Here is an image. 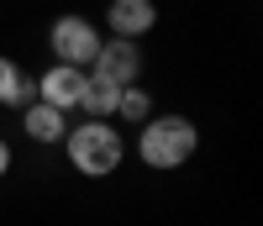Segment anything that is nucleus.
Returning a JSON list of instances; mask_svg holds the SVG:
<instances>
[{
  "label": "nucleus",
  "instance_id": "obj_10",
  "mask_svg": "<svg viewBox=\"0 0 263 226\" xmlns=\"http://www.w3.org/2000/svg\"><path fill=\"white\" fill-rule=\"evenodd\" d=\"M37 100V79H27V74H21L16 84H11V95H6V105L11 110H21V105H32Z\"/></svg>",
  "mask_w": 263,
  "mask_h": 226
},
{
  "label": "nucleus",
  "instance_id": "obj_6",
  "mask_svg": "<svg viewBox=\"0 0 263 226\" xmlns=\"http://www.w3.org/2000/svg\"><path fill=\"white\" fill-rule=\"evenodd\" d=\"M116 37H142L153 32V21H158V6L153 0H111V11H105Z\"/></svg>",
  "mask_w": 263,
  "mask_h": 226
},
{
  "label": "nucleus",
  "instance_id": "obj_4",
  "mask_svg": "<svg viewBox=\"0 0 263 226\" xmlns=\"http://www.w3.org/2000/svg\"><path fill=\"white\" fill-rule=\"evenodd\" d=\"M84 69H74V63H53L48 74L37 79V100H48V105H58L63 116L69 110H79V95H84Z\"/></svg>",
  "mask_w": 263,
  "mask_h": 226
},
{
  "label": "nucleus",
  "instance_id": "obj_1",
  "mask_svg": "<svg viewBox=\"0 0 263 226\" xmlns=\"http://www.w3.org/2000/svg\"><path fill=\"white\" fill-rule=\"evenodd\" d=\"M195 147H200V131H195L190 116H147L142 121L137 153L147 168H179V163H190Z\"/></svg>",
  "mask_w": 263,
  "mask_h": 226
},
{
  "label": "nucleus",
  "instance_id": "obj_7",
  "mask_svg": "<svg viewBox=\"0 0 263 226\" xmlns=\"http://www.w3.org/2000/svg\"><path fill=\"white\" fill-rule=\"evenodd\" d=\"M21 126H27V137H32V142H42V147H48V142H63V131H69V126H63V110H58V105H48V100L21 105Z\"/></svg>",
  "mask_w": 263,
  "mask_h": 226
},
{
  "label": "nucleus",
  "instance_id": "obj_9",
  "mask_svg": "<svg viewBox=\"0 0 263 226\" xmlns=\"http://www.w3.org/2000/svg\"><path fill=\"white\" fill-rule=\"evenodd\" d=\"M147 110H153V95H147V89L137 84V79H132V84H121V100H116V116H126V121H147Z\"/></svg>",
  "mask_w": 263,
  "mask_h": 226
},
{
  "label": "nucleus",
  "instance_id": "obj_3",
  "mask_svg": "<svg viewBox=\"0 0 263 226\" xmlns=\"http://www.w3.org/2000/svg\"><path fill=\"white\" fill-rule=\"evenodd\" d=\"M48 48H53L58 63L84 69V63H95V53H100V32H95V21H84V16H58L48 27Z\"/></svg>",
  "mask_w": 263,
  "mask_h": 226
},
{
  "label": "nucleus",
  "instance_id": "obj_11",
  "mask_svg": "<svg viewBox=\"0 0 263 226\" xmlns=\"http://www.w3.org/2000/svg\"><path fill=\"white\" fill-rule=\"evenodd\" d=\"M21 79V69H16V63L11 58H0V105H6V95H11V84Z\"/></svg>",
  "mask_w": 263,
  "mask_h": 226
},
{
  "label": "nucleus",
  "instance_id": "obj_2",
  "mask_svg": "<svg viewBox=\"0 0 263 226\" xmlns=\"http://www.w3.org/2000/svg\"><path fill=\"white\" fill-rule=\"evenodd\" d=\"M69 137V163L79 168V174H90V179H105V174H116L121 168V153H126V142H121V131L111 126V121H84V126H74V131H63Z\"/></svg>",
  "mask_w": 263,
  "mask_h": 226
},
{
  "label": "nucleus",
  "instance_id": "obj_8",
  "mask_svg": "<svg viewBox=\"0 0 263 226\" xmlns=\"http://www.w3.org/2000/svg\"><path fill=\"white\" fill-rule=\"evenodd\" d=\"M116 100H121V84L105 79V74H95V79H84L79 110H84V116H95V121H111V116H116Z\"/></svg>",
  "mask_w": 263,
  "mask_h": 226
},
{
  "label": "nucleus",
  "instance_id": "obj_12",
  "mask_svg": "<svg viewBox=\"0 0 263 226\" xmlns=\"http://www.w3.org/2000/svg\"><path fill=\"white\" fill-rule=\"evenodd\" d=\"M6 174H11V142L0 137V179H6Z\"/></svg>",
  "mask_w": 263,
  "mask_h": 226
},
{
  "label": "nucleus",
  "instance_id": "obj_5",
  "mask_svg": "<svg viewBox=\"0 0 263 226\" xmlns=\"http://www.w3.org/2000/svg\"><path fill=\"white\" fill-rule=\"evenodd\" d=\"M95 74L116 79V84H132V79L142 74L137 37H111V42H100V53H95Z\"/></svg>",
  "mask_w": 263,
  "mask_h": 226
}]
</instances>
